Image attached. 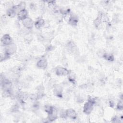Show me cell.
Masks as SVG:
<instances>
[{
	"label": "cell",
	"instance_id": "6da1fadb",
	"mask_svg": "<svg viewBox=\"0 0 123 123\" xmlns=\"http://www.w3.org/2000/svg\"><path fill=\"white\" fill-rule=\"evenodd\" d=\"M95 103V100L93 98L89 99L84 106V112L86 114H89L93 110V105Z\"/></svg>",
	"mask_w": 123,
	"mask_h": 123
},
{
	"label": "cell",
	"instance_id": "7a4b0ae2",
	"mask_svg": "<svg viewBox=\"0 0 123 123\" xmlns=\"http://www.w3.org/2000/svg\"><path fill=\"white\" fill-rule=\"evenodd\" d=\"M16 49V45L14 44H11L9 45L6 46L5 49V54L10 55L14 53Z\"/></svg>",
	"mask_w": 123,
	"mask_h": 123
},
{
	"label": "cell",
	"instance_id": "3957f363",
	"mask_svg": "<svg viewBox=\"0 0 123 123\" xmlns=\"http://www.w3.org/2000/svg\"><path fill=\"white\" fill-rule=\"evenodd\" d=\"M12 38L8 34H5L3 35L1 39V44L5 46H7L12 44Z\"/></svg>",
	"mask_w": 123,
	"mask_h": 123
},
{
	"label": "cell",
	"instance_id": "277c9868",
	"mask_svg": "<svg viewBox=\"0 0 123 123\" xmlns=\"http://www.w3.org/2000/svg\"><path fill=\"white\" fill-rule=\"evenodd\" d=\"M69 71L65 68L59 67L56 69V74L58 76H64L69 74Z\"/></svg>",
	"mask_w": 123,
	"mask_h": 123
},
{
	"label": "cell",
	"instance_id": "5b68a950",
	"mask_svg": "<svg viewBox=\"0 0 123 123\" xmlns=\"http://www.w3.org/2000/svg\"><path fill=\"white\" fill-rule=\"evenodd\" d=\"M23 24L26 28L30 29L33 27V22L31 18L26 17L23 20Z\"/></svg>",
	"mask_w": 123,
	"mask_h": 123
},
{
	"label": "cell",
	"instance_id": "8992f818",
	"mask_svg": "<svg viewBox=\"0 0 123 123\" xmlns=\"http://www.w3.org/2000/svg\"><path fill=\"white\" fill-rule=\"evenodd\" d=\"M65 113L66 116L72 119H75L77 117V113L74 110L71 109L67 110L65 111Z\"/></svg>",
	"mask_w": 123,
	"mask_h": 123
},
{
	"label": "cell",
	"instance_id": "52a82bcc",
	"mask_svg": "<svg viewBox=\"0 0 123 123\" xmlns=\"http://www.w3.org/2000/svg\"><path fill=\"white\" fill-rule=\"evenodd\" d=\"M37 65L39 68L45 69L47 66V62L46 59L44 58L40 59L37 62Z\"/></svg>",
	"mask_w": 123,
	"mask_h": 123
},
{
	"label": "cell",
	"instance_id": "ba28073f",
	"mask_svg": "<svg viewBox=\"0 0 123 123\" xmlns=\"http://www.w3.org/2000/svg\"><path fill=\"white\" fill-rule=\"evenodd\" d=\"M27 15V12L25 9H23L17 13V16L19 19L24 20L26 18Z\"/></svg>",
	"mask_w": 123,
	"mask_h": 123
},
{
	"label": "cell",
	"instance_id": "9c48e42d",
	"mask_svg": "<svg viewBox=\"0 0 123 123\" xmlns=\"http://www.w3.org/2000/svg\"><path fill=\"white\" fill-rule=\"evenodd\" d=\"M78 22L77 18L75 15H72L69 18V23L72 25H76Z\"/></svg>",
	"mask_w": 123,
	"mask_h": 123
},
{
	"label": "cell",
	"instance_id": "30bf717a",
	"mask_svg": "<svg viewBox=\"0 0 123 123\" xmlns=\"http://www.w3.org/2000/svg\"><path fill=\"white\" fill-rule=\"evenodd\" d=\"M57 118V111H56V110H55V109L52 113L49 114V116L48 117V120L51 122L53 121L54 120L56 119Z\"/></svg>",
	"mask_w": 123,
	"mask_h": 123
},
{
	"label": "cell",
	"instance_id": "8fae6325",
	"mask_svg": "<svg viewBox=\"0 0 123 123\" xmlns=\"http://www.w3.org/2000/svg\"><path fill=\"white\" fill-rule=\"evenodd\" d=\"M45 24V22L44 21V20L42 18H40L39 19H38L36 22L35 23V26L37 28H39L41 27H42V26H43V25Z\"/></svg>",
	"mask_w": 123,
	"mask_h": 123
},
{
	"label": "cell",
	"instance_id": "7c38bea8",
	"mask_svg": "<svg viewBox=\"0 0 123 123\" xmlns=\"http://www.w3.org/2000/svg\"><path fill=\"white\" fill-rule=\"evenodd\" d=\"M54 94L59 97H62V89L61 87L58 86L54 90Z\"/></svg>",
	"mask_w": 123,
	"mask_h": 123
},
{
	"label": "cell",
	"instance_id": "4fadbf2b",
	"mask_svg": "<svg viewBox=\"0 0 123 123\" xmlns=\"http://www.w3.org/2000/svg\"><path fill=\"white\" fill-rule=\"evenodd\" d=\"M101 21H102V20H101V14L100 13L98 15V17L96 19V20L94 22L95 26L96 27H98L100 25V24H101Z\"/></svg>",
	"mask_w": 123,
	"mask_h": 123
},
{
	"label": "cell",
	"instance_id": "5bb4252c",
	"mask_svg": "<svg viewBox=\"0 0 123 123\" xmlns=\"http://www.w3.org/2000/svg\"><path fill=\"white\" fill-rule=\"evenodd\" d=\"M54 108L50 105H46L45 107V111L49 114L52 113L54 111Z\"/></svg>",
	"mask_w": 123,
	"mask_h": 123
},
{
	"label": "cell",
	"instance_id": "9a60e30c",
	"mask_svg": "<svg viewBox=\"0 0 123 123\" xmlns=\"http://www.w3.org/2000/svg\"><path fill=\"white\" fill-rule=\"evenodd\" d=\"M103 57L108 61H113L114 60V57L111 54H109L108 53H105L103 55Z\"/></svg>",
	"mask_w": 123,
	"mask_h": 123
},
{
	"label": "cell",
	"instance_id": "2e32d148",
	"mask_svg": "<svg viewBox=\"0 0 123 123\" xmlns=\"http://www.w3.org/2000/svg\"><path fill=\"white\" fill-rule=\"evenodd\" d=\"M16 12H15V11L12 9V8H11V9H9L7 11V14L10 17H14L15 14H16Z\"/></svg>",
	"mask_w": 123,
	"mask_h": 123
},
{
	"label": "cell",
	"instance_id": "e0dca14e",
	"mask_svg": "<svg viewBox=\"0 0 123 123\" xmlns=\"http://www.w3.org/2000/svg\"><path fill=\"white\" fill-rule=\"evenodd\" d=\"M117 109L119 110H123V102L122 101H120L118 102L117 106Z\"/></svg>",
	"mask_w": 123,
	"mask_h": 123
}]
</instances>
